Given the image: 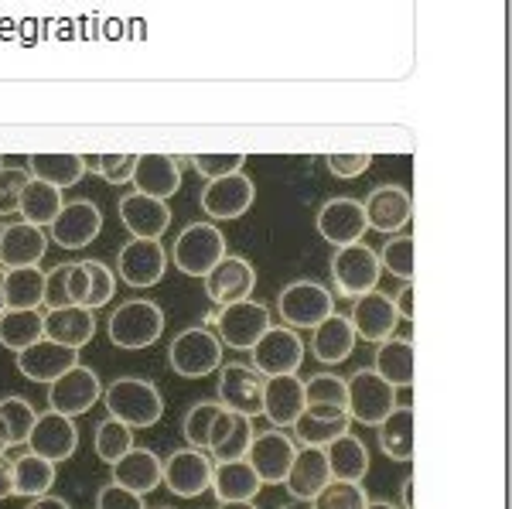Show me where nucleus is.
Segmentation results:
<instances>
[{
	"label": "nucleus",
	"instance_id": "36",
	"mask_svg": "<svg viewBox=\"0 0 512 509\" xmlns=\"http://www.w3.org/2000/svg\"><path fill=\"white\" fill-rule=\"evenodd\" d=\"M45 339V311L41 308H7L0 315V346L21 352Z\"/></svg>",
	"mask_w": 512,
	"mask_h": 509
},
{
	"label": "nucleus",
	"instance_id": "60",
	"mask_svg": "<svg viewBox=\"0 0 512 509\" xmlns=\"http://www.w3.org/2000/svg\"><path fill=\"white\" fill-rule=\"evenodd\" d=\"M219 509H256V503L250 499V503H219Z\"/></svg>",
	"mask_w": 512,
	"mask_h": 509
},
{
	"label": "nucleus",
	"instance_id": "2",
	"mask_svg": "<svg viewBox=\"0 0 512 509\" xmlns=\"http://www.w3.org/2000/svg\"><path fill=\"white\" fill-rule=\"evenodd\" d=\"M106 332H110V342L117 349L127 352L147 349L164 335V308L158 301H147V298L123 301L110 315V322H106Z\"/></svg>",
	"mask_w": 512,
	"mask_h": 509
},
{
	"label": "nucleus",
	"instance_id": "1",
	"mask_svg": "<svg viewBox=\"0 0 512 509\" xmlns=\"http://www.w3.org/2000/svg\"><path fill=\"white\" fill-rule=\"evenodd\" d=\"M103 404L110 417H117L127 428H154L164 417V397L151 380L140 376H120L103 390Z\"/></svg>",
	"mask_w": 512,
	"mask_h": 509
},
{
	"label": "nucleus",
	"instance_id": "32",
	"mask_svg": "<svg viewBox=\"0 0 512 509\" xmlns=\"http://www.w3.org/2000/svg\"><path fill=\"white\" fill-rule=\"evenodd\" d=\"M260 486L263 482L256 479L250 462H246V458H236V462H216L209 492L219 499V503H250V499H256Z\"/></svg>",
	"mask_w": 512,
	"mask_h": 509
},
{
	"label": "nucleus",
	"instance_id": "61",
	"mask_svg": "<svg viewBox=\"0 0 512 509\" xmlns=\"http://www.w3.org/2000/svg\"><path fill=\"white\" fill-rule=\"evenodd\" d=\"M7 311V301H4V267H0V315Z\"/></svg>",
	"mask_w": 512,
	"mask_h": 509
},
{
	"label": "nucleus",
	"instance_id": "11",
	"mask_svg": "<svg viewBox=\"0 0 512 509\" xmlns=\"http://www.w3.org/2000/svg\"><path fill=\"white\" fill-rule=\"evenodd\" d=\"M103 397V383L89 366L76 363L69 373H62L55 383H48V410L65 417H79L93 410L96 400Z\"/></svg>",
	"mask_w": 512,
	"mask_h": 509
},
{
	"label": "nucleus",
	"instance_id": "57",
	"mask_svg": "<svg viewBox=\"0 0 512 509\" xmlns=\"http://www.w3.org/2000/svg\"><path fill=\"white\" fill-rule=\"evenodd\" d=\"M28 509H72V506L65 503L62 496H52V492H48V496H38V499H31V503H28Z\"/></svg>",
	"mask_w": 512,
	"mask_h": 509
},
{
	"label": "nucleus",
	"instance_id": "56",
	"mask_svg": "<svg viewBox=\"0 0 512 509\" xmlns=\"http://www.w3.org/2000/svg\"><path fill=\"white\" fill-rule=\"evenodd\" d=\"M7 496H14V462L0 455V503H4Z\"/></svg>",
	"mask_w": 512,
	"mask_h": 509
},
{
	"label": "nucleus",
	"instance_id": "63",
	"mask_svg": "<svg viewBox=\"0 0 512 509\" xmlns=\"http://www.w3.org/2000/svg\"><path fill=\"white\" fill-rule=\"evenodd\" d=\"M0 168H4V158H0Z\"/></svg>",
	"mask_w": 512,
	"mask_h": 509
},
{
	"label": "nucleus",
	"instance_id": "31",
	"mask_svg": "<svg viewBox=\"0 0 512 509\" xmlns=\"http://www.w3.org/2000/svg\"><path fill=\"white\" fill-rule=\"evenodd\" d=\"M355 328L345 315H328L318 328H311V352L318 363L338 366L355 352Z\"/></svg>",
	"mask_w": 512,
	"mask_h": 509
},
{
	"label": "nucleus",
	"instance_id": "20",
	"mask_svg": "<svg viewBox=\"0 0 512 509\" xmlns=\"http://www.w3.org/2000/svg\"><path fill=\"white\" fill-rule=\"evenodd\" d=\"M349 322L355 328V339L362 342H386L390 335H396V325H400V315H396V305L390 294H383L376 287V291L362 294V298H355V308L349 315Z\"/></svg>",
	"mask_w": 512,
	"mask_h": 509
},
{
	"label": "nucleus",
	"instance_id": "34",
	"mask_svg": "<svg viewBox=\"0 0 512 509\" xmlns=\"http://www.w3.org/2000/svg\"><path fill=\"white\" fill-rule=\"evenodd\" d=\"M373 369L393 390H410V383H414V342L400 339V335L379 342Z\"/></svg>",
	"mask_w": 512,
	"mask_h": 509
},
{
	"label": "nucleus",
	"instance_id": "7",
	"mask_svg": "<svg viewBox=\"0 0 512 509\" xmlns=\"http://www.w3.org/2000/svg\"><path fill=\"white\" fill-rule=\"evenodd\" d=\"M277 315L287 328H318L328 315H335V298L318 281H294L280 291Z\"/></svg>",
	"mask_w": 512,
	"mask_h": 509
},
{
	"label": "nucleus",
	"instance_id": "26",
	"mask_svg": "<svg viewBox=\"0 0 512 509\" xmlns=\"http://www.w3.org/2000/svg\"><path fill=\"white\" fill-rule=\"evenodd\" d=\"M48 250V236L41 226L31 223H11L0 233V267L14 270V267H38L45 260Z\"/></svg>",
	"mask_w": 512,
	"mask_h": 509
},
{
	"label": "nucleus",
	"instance_id": "21",
	"mask_svg": "<svg viewBox=\"0 0 512 509\" xmlns=\"http://www.w3.org/2000/svg\"><path fill=\"white\" fill-rule=\"evenodd\" d=\"M366 209V223L376 233L396 236L400 229H407L410 216H414V202H410V192L403 185H379L369 192V199L362 202Z\"/></svg>",
	"mask_w": 512,
	"mask_h": 509
},
{
	"label": "nucleus",
	"instance_id": "30",
	"mask_svg": "<svg viewBox=\"0 0 512 509\" xmlns=\"http://www.w3.org/2000/svg\"><path fill=\"white\" fill-rule=\"evenodd\" d=\"M96 335V311L72 305V308H52L45 315V339L59 342V346L82 349L89 346Z\"/></svg>",
	"mask_w": 512,
	"mask_h": 509
},
{
	"label": "nucleus",
	"instance_id": "4",
	"mask_svg": "<svg viewBox=\"0 0 512 509\" xmlns=\"http://www.w3.org/2000/svg\"><path fill=\"white\" fill-rule=\"evenodd\" d=\"M226 257V236L216 223H192L178 233L171 260L185 277H205Z\"/></svg>",
	"mask_w": 512,
	"mask_h": 509
},
{
	"label": "nucleus",
	"instance_id": "6",
	"mask_svg": "<svg viewBox=\"0 0 512 509\" xmlns=\"http://www.w3.org/2000/svg\"><path fill=\"white\" fill-rule=\"evenodd\" d=\"M345 390H349V417L366 424V428H379L396 410V390L373 366L355 369L349 380H345Z\"/></svg>",
	"mask_w": 512,
	"mask_h": 509
},
{
	"label": "nucleus",
	"instance_id": "38",
	"mask_svg": "<svg viewBox=\"0 0 512 509\" xmlns=\"http://www.w3.org/2000/svg\"><path fill=\"white\" fill-rule=\"evenodd\" d=\"M62 188L48 185V182H38V178H28V185H24L21 192V202H18V216L24 219V223L31 226H52L55 216L62 212Z\"/></svg>",
	"mask_w": 512,
	"mask_h": 509
},
{
	"label": "nucleus",
	"instance_id": "15",
	"mask_svg": "<svg viewBox=\"0 0 512 509\" xmlns=\"http://www.w3.org/2000/svg\"><path fill=\"white\" fill-rule=\"evenodd\" d=\"M168 270V253L161 240H130L117 253V277L130 287H154L161 284Z\"/></svg>",
	"mask_w": 512,
	"mask_h": 509
},
{
	"label": "nucleus",
	"instance_id": "12",
	"mask_svg": "<svg viewBox=\"0 0 512 509\" xmlns=\"http://www.w3.org/2000/svg\"><path fill=\"white\" fill-rule=\"evenodd\" d=\"M253 199H256V185L250 175L236 171V175H226V178H212L209 185L202 188V209L209 219L216 223H229V219H239L253 209Z\"/></svg>",
	"mask_w": 512,
	"mask_h": 509
},
{
	"label": "nucleus",
	"instance_id": "3",
	"mask_svg": "<svg viewBox=\"0 0 512 509\" xmlns=\"http://www.w3.org/2000/svg\"><path fill=\"white\" fill-rule=\"evenodd\" d=\"M168 363L178 376H185V380H202V376L216 373L222 366L219 335L205 325L185 328V332H178L175 339H171Z\"/></svg>",
	"mask_w": 512,
	"mask_h": 509
},
{
	"label": "nucleus",
	"instance_id": "42",
	"mask_svg": "<svg viewBox=\"0 0 512 509\" xmlns=\"http://www.w3.org/2000/svg\"><path fill=\"white\" fill-rule=\"evenodd\" d=\"M4 301H7V308H41L45 305V270L41 267L4 270Z\"/></svg>",
	"mask_w": 512,
	"mask_h": 509
},
{
	"label": "nucleus",
	"instance_id": "55",
	"mask_svg": "<svg viewBox=\"0 0 512 509\" xmlns=\"http://www.w3.org/2000/svg\"><path fill=\"white\" fill-rule=\"evenodd\" d=\"M393 305H396V315L403 318V322H414V284H403V291H400V298H393Z\"/></svg>",
	"mask_w": 512,
	"mask_h": 509
},
{
	"label": "nucleus",
	"instance_id": "13",
	"mask_svg": "<svg viewBox=\"0 0 512 509\" xmlns=\"http://www.w3.org/2000/svg\"><path fill=\"white\" fill-rule=\"evenodd\" d=\"M315 226L321 233V240H328L332 246H352L362 243L366 236V209H362L359 199H349V195H335L318 209Z\"/></svg>",
	"mask_w": 512,
	"mask_h": 509
},
{
	"label": "nucleus",
	"instance_id": "39",
	"mask_svg": "<svg viewBox=\"0 0 512 509\" xmlns=\"http://www.w3.org/2000/svg\"><path fill=\"white\" fill-rule=\"evenodd\" d=\"M28 175L55 188H72L86 178V161L82 154H31Z\"/></svg>",
	"mask_w": 512,
	"mask_h": 509
},
{
	"label": "nucleus",
	"instance_id": "51",
	"mask_svg": "<svg viewBox=\"0 0 512 509\" xmlns=\"http://www.w3.org/2000/svg\"><path fill=\"white\" fill-rule=\"evenodd\" d=\"M192 168L198 171L202 178H226V175H236L243 171L246 164V154H192Z\"/></svg>",
	"mask_w": 512,
	"mask_h": 509
},
{
	"label": "nucleus",
	"instance_id": "62",
	"mask_svg": "<svg viewBox=\"0 0 512 509\" xmlns=\"http://www.w3.org/2000/svg\"><path fill=\"white\" fill-rule=\"evenodd\" d=\"M4 448H7V445H4V441H0V455H4Z\"/></svg>",
	"mask_w": 512,
	"mask_h": 509
},
{
	"label": "nucleus",
	"instance_id": "58",
	"mask_svg": "<svg viewBox=\"0 0 512 509\" xmlns=\"http://www.w3.org/2000/svg\"><path fill=\"white\" fill-rule=\"evenodd\" d=\"M403 509H414V475L403 479Z\"/></svg>",
	"mask_w": 512,
	"mask_h": 509
},
{
	"label": "nucleus",
	"instance_id": "16",
	"mask_svg": "<svg viewBox=\"0 0 512 509\" xmlns=\"http://www.w3.org/2000/svg\"><path fill=\"white\" fill-rule=\"evenodd\" d=\"M219 404L243 417L263 414V376L253 366H219Z\"/></svg>",
	"mask_w": 512,
	"mask_h": 509
},
{
	"label": "nucleus",
	"instance_id": "28",
	"mask_svg": "<svg viewBox=\"0 0 512 509\" xmlns=\"http://www.w3.org/2000/svg\"><path fill=\"white\" fill-rule=\"evenodd\" d=\"M328 482H332V469H328L325 448H297L291 472L284 479L287 492L294 499H301V503H311Z\"/></svg>",
	"mask_w": 512,
	"mask_h": 509
},
{
	"label": "nucleus",
	"instance_id": "50",
	"mask_svg": "<svg viewBox=\"0 0 512 509\" xmlns=\"http://www.w3.org/2000/svg\"><path fill=\"white\" fill-rule=\"evenodd\" d=\"M82 267H86V274H89L86 308H89V311H96V308L110 305V301H113V291H117V274H113V270L106 267L103 260H82Z\"/></svg>",
	"mask_w": 512,
	"mask_h": 509
},
{
	"label": "nucleus",
	"instance_id": "19",
	"mask_svg": "<svg viewBox=\"0 0 512 509\" xmlns=\"http://www.w3.org/2000/svg\"><path fill=\"white\" fill-rule=\"evenodd\" d=\"M202 281H205V294H209V301H216V305L222 308V305H233V301L250 298L253 287H256V270L246 257H233V253H226V257H222L219 264L202 277Z\"/></svg>",
	"mask_w": 512,
	"mask_h": 509
},
{
	"label": "nucleus",
	"instance_id": "14",
	"mask_svg": "<svg viewBox=\"0 0 512 509\" xmlns=\"http://www.w3.org/2000/svg\"><path fill=\"white\" fill-rule=\"evenodd\" d=\"M212 462L209 451H198V448H178L175 455L164 462V486H168L175 496L181 499H195L202 492L212 489Z\"/></svg>",
	"mask_w": 512,
	"mask_h": 509
},
{
	"label": "nucleus",
	"instance_id": "45",
	"mask_svg": "<svg viewBox=\"0 0 512 509\" xmlns=\"http://www.w3.org/2000/svg\"><path fill=\"white\" fill-rule=\"evenodd\" d=\"M96 455L103 458L106 465L120 462L130 448H134V428H127L117 417H106V421L96 424Z\"/></svg>",
	"mask_w": 512,
	"mask_h": 509
},
{
	"label": "nucleus",
	"instance_id": "64",
	"mask_svg": "<svg viewBox=\"0 0 512 509\" xmlns=\"http://www.w3.org/2000/svg\"><path fill=\"white\" fill-rule=\"evenodd\" d=\"M0 233H4V226H0Z\"/></svg>",
	"mask_w": 512,
	"mask_h": 509
},
{
	"label": "nucleus",
	"instance_id": "29",
	"mask_svg": "<svg viewBox=\"0 0 512 509\" xmlns=\"http://www.w3.org/2000/svg\"><path fill=\"white\" fill-rule=\"evenodd\" d=\"M161 479H164V462L151 448H130L120 462H113V482L127 492H137V496L154 492L161 486Z\"/></svg>",
	"mask_w": 512,
	"mask_h": 509
},
{
	"label": "nucleus",
	"instance_id": "48",
	"mask_svg": "<svg viewBox=\"0 0 512 509\" xmlns=\"http://www.w3.org/2000/svg\"><path fill=\"white\" fill-rule=\"evenodd\" d=\"M311 503H315V509H366L369 492L362 489V482H338V479H332L315 499H311Z\"/></svg>",
	"mask_w": 512,
	"mask_h": 509
},
{
	"label": "nucleus",
	"instance_id": "52",
	"mask_svg": "<svg viewBox=\"0 0 512 509\" xmlns=\"http://www.w3.org/2000/svg\"><path fill=\"white\" fill-rule=\"evenodd\" d=\"M28 168H0V216L18 212L21 192L28 185Z\"/></svg>",
	"mask_w": 512,
	"mask_h": 509
},
{
	"label": "nucleus",
	"instance_id": "47",
	"mask_svg": "<svg viewBox=\"0 0 512 509\" xmlns=\"http://www.w3.org/2000/svg\"><path fill=\"white\" fill-rule=\"evenodd\" d=\"M379 267L403 284L414 281V240L410 236H390L379 250Z\"/></svg>",
	"mask_w": 512,
	"mask_h": 509
},
{
	"label": "nucleus",
	"instance_id": "17",
	"mask_svg": "<svg viewBox=\"0 0 512 509\" xmlns=\"http://www.w3.org/2000/svg\"><path fill=\"white\" fill-rule=\"evenodd\" d=\"M99 229H103V212H99V205L89 199H76V202L62 205L55 223L48 226V236H52L62 250H82V246H89L96 240Z\"/></svg>",
	"mask_w": 512,
	"mask_h": 509
},
{
	"label": "nucleus",
	"instance_id": "40",
	"mask_svg": "<svg viewBox=\"0 0 512 509\" xmlns=\"http://www.w3.org/2000/svg\"><path fill=\"white\" fill-rule=\"evenodd\" d=\"M379 448L393 462H410L414 458V410L396 404L393 414L379 424Z\"/></svg>",
	"mask_w": 512,
	"mask_h": 509
},
{
	"label": "nucleus",
	"instance_id": "35",
	"mask_svg": "<svg viewBox=\"0 0 512 509\" xmlns=\"http://www.w3.org/2000/svg\"><path fill=\"white\" fill-rule=\"evenodd\" d=\"M304 407L315 417H342L349 414V390L335 373H315L304 380Z\"/></svg>",
	"mask_w": 512,
	"mask_h": 509
},
{
	"label": "nucleus",
	"instance_id": "43",
	"mask_svg": "<svg viewBox=\"0 0 512 509\" xmlns=\"http://www.w3.org/2000/svg\"><path fill=\"white\" fill-rule=\"evenodd\" d=\"M352 417L342 414V417H315L311 410H304L301 417L291 424L294 428V441H301L304 448H328L335 438H342L349 431Z\"/></svg>",
	"mask_w": 512,
	"mask_h": 509
},
{
	"label": "nucleus",
	"instance_id": "46",
	"mask_svg": "<svg viewBox=\"0 0 512 509\" xmlns=\"http://www.w3.org/2000/svg\"><path fill=\"white\" fill-rule=\"evenodd\" d=\"M222 410V404L216 400H198V404L188 410L185 421H181V434H185L188 448H198V451H209V431H212V421Z\"/></svg>",
	"mask_w": 512,
	"mask_h": 509
},
{
	"label": "nucleus",
	"instance_id": "59",
	"mask_svg": "<svg viewBox=\"0 0 512 509\" xmlns=\"http://www.w3.org/2000/svg\"><path fill=\"white\" fill-rule=\"evenodd\" d=\"M366 509H400V506H393V503H383V499H369Z\"/></svg>",
	"mask_w": 512,
	"mask_h": 509
},
{
	"label": "nucleus",
	"instance_id": "44",
	"mask_svg": "<svg viewBox=\"0 0 512 509\" xmlns=\"http://www.w3.org/2000/svg\"><path fill=\"white\" fill-rule=\"evenodd\" d=\"M38 421V410L24 397H4L0 400V441L7 448L28 445V434Z\"/></svg>",
	"mask_w": 512,
	"mask_h": 509
},
{
	"label": "nucleus",
	"instance_id": "24",
	"mask_svg": "<svg viewBox=\"0 0 512 509\" xmlns=\"http://www.w3.org/2000/svg\"><path fill=\"white\" fill-rule=\"evenodd\" d=\"M130 185L140 195L168 202L181 188V161L171 158V154H137V168Z\"/></svg>",
	"mask_w": 512,
	"mask_h": 509
},
{
	"label": "nucleus",
	"instance_id": "41",
	"mask_svg": "<svg viewBox=\"0 0 512 509\" xmlns=\"http://www.w3.org/2000/svg\"><path fill=\"white\" fill-rule=\"evenodd\" d=\"M55 479H59L55 462H48V458H41V455H31L28 451V455H21L18 462H14V496H24V499L48 496Z\"/></svg>",
	"mask_w": 512,
	"mask_h": 509
},
{
	"label": "nucleus",
	"instance_id": "53",
	"mask_svg": "<svg viewBox=\"0 0 512 509\" xmlns=\"http://www.w3.org/2000/svg\"><path fill=\"white\" fill-rule=\"evenodd\" d=\"M96 509H147L144 506V496H137V492H127L117 482H110V486H103L96 492Z\"/></svg>",
	"mask_w": 512,
	"mask_h": 509
},
{
	"label": "nucleus",
	"instance_id": "27",
	"mask_svg": "<svg viewBox=\"0 0 512 509\" xmlns=\"http://www.w3.org/2000/svg\"><path fill=\"white\" fill-rule=\"evenodd\" d=\"M304 410H308L304 407V380H297V373L263 380V414L270 417L274 428H291Z\"/></svg>",
	"mask_w": 512,
	"mask_h": 509
},
{
	"label": "nucleus",
	"instance_id": "33",
	"mask_svg": "<svg viewBox=\"0 0 512 509\" xmlns=\"http://www.w3.org/2000/svg\"><path fill=\"white\" fill-rule=\"evenodd\" d=\"M86 294H89V274L79 264H59L45 274V308H72L82 305L86 308Z\"/></svg>",
	"mask_w": 512,
	"mask_h": 509
},
{
	"label": "nucleus",
	"instance_id": "10",
	"mask_svg": "<svg viewBox=\"0 0 512 509\" xmlns=\"http://www.w3.org/2000/svg\"><path fill=\"white\" fill-rule=\"evenodd\" d=\"M294 455H297V441L291 434L274 428V431L253 434V445L246 451V462H250V469L256 472V479H260L263 486H284Z\"/></svg>",
	"mask_w": 512,
	"mask_h": 509
},
{
	"label": "nucleus",
	"instance_id": "18",
	"mask_svg": "<svg viewBox=\"0 0 512 509\" xmlns=\"http://www.w3.org/2000/svg\"><path fill=\"white\" fill-rule=\"evenodd\" d=\"M28 448H31V455H41L55 465L65 462V458H72L79 448L76 421L65 414H55V410H45V414H38L35 428L28 434Z\"/></svg>",
	"mask_w": 512,
	"mask_h": 509
},
{
	"label": "nucleus",
	"instance_id": "9",
	"mask_svg": "<svg viewBox=\"0 0 512 509\" xmlns=\"http://www.w3.org/2000/svg\"><path fill=\"white\" fill-rule=\"evenodd\" d=\"M250 352H253V369L260 376H291L304 363L301 335L287 325H280V328L270 325Z\"/></svg>",
	"mask_w": 512,
	"mask_h": 509
},
{
	"label": "nucleus",
	"instance_id": "25",
	"mask_svg": "<svg viewBox=\"0 0 512 509\" xmlns=\"http://www.w3.org/2000/svg\"><path fill=\"white\" fill-rule=\"evenodd\" d=\"M253 421L236 410L222 407L212 421L209 431V455L212 462H236V458H246V451L253 445Z\"/></svg>",
	"mask_w": 512,
	"mask_h": 509
},
{
	"label": "nucleus",
	"instance_id": "8",
	"mask_svg": "<svg viewBox=\"0 0 512 509\" xmlns=\"http://www.w3.org/2000/svg\"><path fill=\"white\" fill-rule=\"evenodd\" d=\"M216 325V335L222 346L236 349V352H250L260 335L270 328V311L260 301H233V305H222L219 315L212 318Z\"/></svg>",
	"mask_w": 512,
	"mask_h": 509
},
{
	"label": "nucleus",
	"instance_id": "23",
	"mask_svg": "<svg viewBox=\"0 0 512 509\" xmlns=\"http://www.w3.org/2000/svg\"><path fill=\"white\" fill-rule=\"evenodd\" d=\"M120 219L134 240H161L171 226V209L161 199L130 192L120 199Z\"/></svg>",
	"mask_w": 512,
	"mask_h": 509
},
{
	"label": "nucleus",
	"instance_id": "54",
	"mask_svg": "<svg viewBox=\"0 0 512 509\" xmlns=\"http://www.w3.org/2000/svg\"><path fill=\"white\" fill-rule=\"evenodd\" d=\"M328 171H332L335 178H359L369 171V164H373V154H328L325 158Z\"/></svg>",
	"mask_w": 512,
	"mask_h": 509
},
{
	"label": "nucleus",
	"instance_id": "22",
	"mask_svg": "<svg viewBox=\"0 0 512 509\" xmlns=\"http://www.w3.org/2000/svg\"><path fill=\"white\" fill-rule=\"evenodd\" d=\"M14 356H18V373L28 376L31 383H55L79 363V349L59 346L52 339H38L35 346L14 352Z\"/></svg>",
	"mask_w": 512,
	"mask_h": 509
},
{
	"label": "nucleus",
	"instance_id": "5",
	"mask_svg": "<svg viewBox=\"0 0 512 509\" xmlns=\"http://www.w3.org/2000/svg\"><path fill=\"white\" fill-rule=\"evenodd\" d=\"M383 267H379V253L366 243L338 246L332 257V281L342 298H362V294L376 291Z\"/></svg>",
	"mask_w": 512,
	"mask_h": 509
},
{
	"label": "nucleus",
	"instance_id": "37",
	"mask_svg": "<svg viewBox=\"0 0 512 509\" xmlns=\"http://www.w3.org/2000/svg\"><path fill=\"white\" fill-rule=\"evenodd\" d=\"M325 458H328V469H332V479L338 482H362L369 475V451L352 431L335 438L325 448Z\"/></svg>",
	"mask_w": 512,
	"mask_h": 509
},
{
	"label": "nucleus",
	"instance_id": "49",
	"mask_svg": "<svg viewBox=\"0 0 512 509\" xmlns=\"http://www.w3.org/2000/svg\"><path fill=\"white\" fill-rule=\"evenodd\" d=\"M82 161L86 171H96L106 185H127L137 168V154H82Z\"/></svg>",
	"mask_w": 512,
	"mask_h": 509
}]
</instances>
